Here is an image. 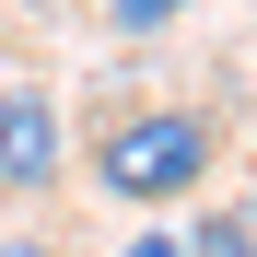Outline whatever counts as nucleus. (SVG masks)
<instances>
[{"mask_svg":"<svg viewBox=\"0 0 257 257\" xmlns=\"http://www.w3.org/2000/svg\"><path fill=\"white\" fill-rule=\"evenodd\" d=\"M210 117L199 105H141V117H117L105 141H94V187L117 210H164V199H199L210 187Z\"/></svg>","mask_w":257,"mask_h":257,"instance_id":"nucleus-1","label":"nucleus"},{"mask_svg":"<svg viewBox=\"0 0 257 257\" xmlns=\"http://www.w3.org/2000/svg\"><path fill=\"white\" fill-rule=\"evenodd\" d=\"M0 187H59V105L47 94H0Z\"/></svg>","mask_w":257,"mask_h":257,"instance_id":"nucleus-2","label":"nucleus"},{"mask_svg":"<svg viewBox=\"0 0 257 257\" xmlns=\"http://www.w3.org/2000/svg\"><path fill=\"white\" fill-rule=\"evenodd\" d=\"M245 245H257V222H245V199H222V210H210L199 234H176V257H245Z\"/></svg>","mask_w":257,"mask_h":257,"instance_id":"nucleus-3","label":"nucleus"},{"mask_svg":"<svg viewBox=\"0 0 257 257\" xmlns=\"http://www.w3.org/2000/svg\"><path fill=\"white\" fill-rule=\"evenodd\" d=\"M187 12H199V0H105L117 35H164V24H187Z\"/></svg>","mask_w":257,"mask_h":257,"instance_id":"nucleus-4","label":"nucleus"},{"mask_svg":"<svg viewBox=\"0 0 257 257\" xmlns=\"http://www.w3.org/2000/svg\"><path fill=\"white\" fill-rule=\"evenodd\" d=\"M117 257H176V234H128V245H117Z\"/></svg>","mask_w":257,"mask_h":257,"instance_id":"nucleus-5","label":"nucleus"},{"mask_svg":"<svg viewBox=\"0 0 257 257\" xmlns=\"http://www.w3.org/2000/svg\"><path fill=\"white\" fill-rule=\"evenodd\" d=\"M0 257H59V245H35V234H0Z\"/></svg>","mask_w":257,"mask_h":257,"instance_id":"nucleus-6","label":"nucleus"}]
</instances>
